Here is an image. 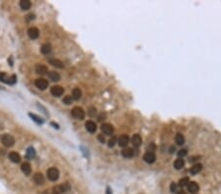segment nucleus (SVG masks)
<instances>
[{
	"mask_svg": "<svg viewBox=\"0 0 221 194\" xmlns=\"http://www.w3.org/2000/svg\"><path fill=\"white\" fill-rule=\"evenodd\" d=\"M0 81L2 83H5L8 84H14L17 81V77L15 75H12V76H8L5 73H0Z\"/></svg>",
	"mask_w": 221,
	"mask_h": 194,
	"instance_id": "nucleus-1",
	"label": "nucleus"
},
{
	"mask_svg": "<svg viewBox=\"0 0 221 194\" xmlns=\"http://www.w3.org/2000/svg\"><path fill=\"white\" fill-rule=\"evenodd\" d=\"M1 142L6 147H11L15 143V138L12 135H10V134H4L1 137Z\"/></svg>",
	"mask_w": 221,
	"mask_h": 194,
	"instance_id": "nucleus-2",
	"label": "nucleus"
},
{
	"mask_svg": "<svg viewBox=\"0 0 221 194\" xmlns=\"http://www.w3.org/2000/svg\"><path fill=\"white\" fill-rule=\"evenodd\" d=\"M47 177L51 181H55L59 177V171L56 168H50L47 170Z\"/></svg>",
	"mask_w": 221,
	"mask_h": 194,
	"instance_id": "nucleus-3",
	"label": "nucleus"
},
{
	"mask_svg": "<svg viewBox=\"0 0 221 194\" xmlns=\"http://www.w3.org/2000/svg\"><path fill=\"white\" fill-rule=\"evenodd\" d=\"M72 116L77 120H84L85 118V111L81 107H75L72 110Z\"/></svg>",
	"mask_w": 221,
	"mask_h": 194,
	"instance_id": "nucleus-4",
	"label": "nucleus"
},
{
	"mask_svg": "<svg viewBox=\"0 0 221 194\" xmlns=\"http://www.w3.org/2000/svg\"><path fill=\"white\" fill-rule=\"evenodd\" d=\"M36 87L38 88V89H40V90H44V89H46V87L48 86V81H46L45 79H36Z\"/></svg>",
	"mask_w": 221,
	"mask_h": 194,
	"instance_id": "nucleus-5",
	"label": "nucleus"
},
{
	"mask_svg": "<svg viewBox=\"0 0 221 194\" xmlns=\"http://www.w3.org/2000/svg\"><path fill=\"white\" fill-rule=\"evenodd\" d=\"M50 92H51V94L55 97H60L61 95L64 93V89H63V87L60 86V85H54V86H52L51 87Z\"/></svg>",
	"mask_w": 221,
	"mask_h": 194,
	"instance_id": "nucleus-6",
	"label": "nucleus"
},
{
	"mask_svg": "<svg viewBox=\"0 0 221 194\" xmlns=\"http://www.w3.org/2000/svg\"><path fill=\"white\" fill-rule=\"evenodd\" d=\"M155 159H156L155 154H154L153 152H151V151H147L146 154L144 155V161L146 162L147 164H152V163H154Z\"/></svg>",
	"mask_w": 221,
	"mask_h": 194,
	"instance_id": "nucleus-7",
	"label": "nucleus"
},
{
	"mask_svg": "<svg viewBox=\"0 0 221 194\" xmlns=\"http://www.w3.org/2000/svg\"><path fill=\"white\" fill-rule=\"evenodd\" d=\"M101 131H102V132L104 134H106V135H111L114 131V129H113V127H112V125L103 124L101 125Z\"/></svg>",
	"mask_w": 221,
	"mask_h": 194,
	"instance_id": "nucleus-8",
	"label": "nucleus"
},
{
	"mask_svg": "<svg viewBox=\"0 0 221 194\" xmlns=\"http://www.w3.org/2000/svg\"><path fill=\"white\" fill-rule=\"evenodd\" d=\"M118 144L119 146H121V147H126L129 142H130V138H129L128 135H126V134H123V135H121L120 137L118 138Z\"/></svg>",
	"mask_w": 221,
	"mask_h": 194,
	"instance_id": "nucleus-9",
	"label": "nucleus"
},
{
	"mask_svg": "<svg viewBox=\"0 0 221 194\" xmlns=\"http://www.w3.org/2000/svg\"><path fill=\"white\" fill-rule=\"evenodd\" d=\"M187 188H188L189 192L194 194V193H195V192H197V191H199L200 186H199V184H197V182L190 181V182H189V184L187 185Z\"/></svg>",
	"mask_w": 221,
	"mask_h": 194,
	"instance_id": "nucleus-10",
	"label": "nucleus"
},
{
	"mask_svg": "<svg viewBox=\"0 0 221 194\" xmlns=\"http://www.w3.org/2000/svg\"><path fill=\"white\" fill-rule=\"evenodd\" d=\"M34 181L36 184H38V185H41V184L44 183V177H43L42 173H36L34 175Z\"/></svg>",
	"mask_w": 221,
	"mask_h": 194,
	"instance_id": "nucleus-11",
	"label": "nucleus"
},
{
	"mask_svg": "<svg viewBox=\"0 0 221 194\" xmlns=\"http://www.w3.org/2000/svg\"><path fill=\"white\" fill-rule=\"evenodd\" d=\"M28 35H29L31 39H36L40 35V31L36 28H30L28 31Z\"/></svg>",
	"mask_w": 221,
	"mask_h": 194,
	"instance_id": "nucleus-12",
	"label": "nucleus"
},
{
	"mask_svg": "<svg viewBox=\"0 0 221 194\" xmlns=\"http://www.w3.org/2000/svg\"><path fill=\"white\" fill-rule=\"evenodd\" d=\"M122 156H123L124 158H128V159L132 158V157L134 156V150L130 147L124 148V149L122 150Z\"/></svg>",
	"mask_w": 221,
	"mask_h": 194,
	"instance_id": "nucleus-13",
	"label": "nucleus"
},
{
	"mask_svg": "<svg viewBox=\"0 0 221 194\" xmlns=\"http://www.w3.org/2000/svg\"><path fill=\"white\" fill-rule=\"evenodd\" d=\"M86 129L89 132L93 133V132H95L97 127H96V124L94 122H93V121H87L86 123Z\"/></svg>",
	"mask_w": 221,
	"mask_h": 194,
	"instance_id": "nucleus-14",
	"label": "nucleus"
},
{
	"mask_svg": "<svg viewBox=\"0 0 221 194\" xmlns=\"http://www.w3.org/2000/svg\"><path fill=\"white\" fill-rule=\"evenodd\" d=\"M36 74L43 76V75L48 74V68L46 66H43V65H38L36 67Z\"/></svg>",
	"mask_w": 221,
	"mask_h": 194,
	"instance_id": "nucleus-15",
	"label": "nucleus"
},
{
	"mask_svg": "<svg viewBox=\"0 0 221 194\" xmlns=\"http://www.w3.org/2000/svg\"><path fill=\"white\" fill-rule=\"evenodd\" d=\"M9 159H10L13 163H20L21 162V156L19 153H17V152L9 153Z\"/></svg>",
	"mask_w": 221,
	"mask_h": 194,
	"instance_id": "nucleus-16",
	"label": "nucleus"
},
{
	"mask_svg": "<svg viewBox=\"0 0 221 194\" xmlns=\"http://www.w3.org/2000/svg\"><path fill=\"white\" fill-rule=\"evenodd\" d=\"M21 170H22V172L26 175H29L30 173H32V167L29 163H24L21 166Z\"/></svg>",
	"mask_w": 221,
	"mask_h": 194,
	"instance_id": "nucleus-17",
	"label": "nucleus"
},
{
	"mask_svg": "<svg viewBox=\"0 0 221 194\" xmlns=\"http://www.w3.org/2000/svg\"><path fill=\"white\" fill-rule=\"evenodd\" d=\"M132 143H133V145H134L135 147H140L141 144H142V137H141V135H139V134H135V135L132 137Z\"/></svg>",
	"mask_w": 221,
	"mask_h": 194,
	"instance_id": "nucleus-18",
	"label": "nucleus"
},
{
	"mask_svg": "<svg viewBox=\"0 0 221 194\" xmlns=\"http://www.w3.org/2000/svg\"><path fill=\"white\" fill-rule=\"evenodd\" d=\"M202 169V164H195V165L190 169V173H192V175H197V173H199L200 172H201Z\"/></svg>",
	"mask_w": 221,
	"mask_h": 194,
	"instance_id": "nucleus-19",
	"label": "nucleus"
},
{
	"mask_svg": "<svg viewBox=\"0 0 221 194\" xmlns=\"http://www.w3.org/2000/svg\"><path fill=\"white\" fill-rule=\"evenodd\" d=\"M184 166H185V161L183 160V158H178L174 162V168L176 170H181Z\"/></svg>",
	"mask_w": 221,
	"mask_h": 194,
	"instance_id": "nucleus-20",
	"label": "nucleus"
},
{
	"mask_svg": "<svg viewBox=\"0 0 221 194\" xmlns=\"http://www.w3.org/2000/svg\"><path fill=\"white\" fill-rule=\"evenodd\" d=\"M40 51H41V53L42 54L47 55V54H49L50 52H51V45L48 44V43H45V44H43L42 46H41Z\"/></svg>",
	"mask_w": 221,
	"mask_h": 194,
	"instance_id": "nucleus-21",
	"label": "nucleus"
},
{
	"mask_svg": "<svg viewBox=\"0 0 221 194\" xmlns=\"http://www.w3.org/2000/svg\"><path fill=\"white\" fill-rule=\"evenodd\" d=\"M48 77L52 81H58L60 79V75L57 72H49L48 73Z\"/></svg>",
	"mask_w": 221,
	"mask_h": 194,
	"instance_id": "nucleus-22",
	"label": "nucleus"
},
{
	"mask_svg": "<svg viewBox=\"0 0 221 194\" xmlns=\"http://www.w3.org/2000/svg\"><path fill=\"white\" fill-rule=\"evenodd\" d=\"M82 97V91L80 88H74L72 91V98L75 100H79Z\"/></svg>",
	"mask_w": 221,
	"mask_h": 194,
	"instance_id": "nucleus-23",
	"label": "nucleus"
},
{
	"mask_svg": "<svg viewBox=\"0 0 221 194\" xmlns=\"http://www.w3.org/2000/svg\"><path fill=\"white\" fill-rule=\"evenodd\" d=\"M175 141L178 145H183L185 143V136L182 133H177L175 136Z\"/></svg>",
	"mask_w": 221,
	"mask_h": 194,
	"instance_id": "nucleus-24",
	"label": "nucleus"
},
{
	"mask_svg": "<svg viewBox=\"0 0 221 194\" xmlns=\"http://www.w3.org/2000/svg\"><path fill=\"white\" fill-rule=\"evenodd\" d=\"M31 6H32V3L29 0H22V1L20 2V7L22 8L23 10H29V9L31 8Z\"/></svg>",
	"mask_w": 221,
	"mask_h": 194,
	"instance_id": "nucleus-25",
	"label": "nucleus"
},
{
	"mask_svg": "<svg viewBox=\"0 0 221 194\" xmlns=\"http://www.w3.org/2000/svg\"><path fill=\"white\" fill-rule=\"evenodd\" d=\"M49 63L51 64L52 66H54V67H56V68H63V63L61 62L60 60H57V59H51V60L49 61Z\"/></svg>",
	"mask_w": 221,
	"mask_h": 194,
	"instance_id": "nucleus-26",
	"label": "nucleus"
},
{
	"mask_svg": "<svg viewBox=\"0 0 221 194\" xmlns=\"http://www.w3.org/2000/svg\"><path fill=\"white\" fill-rule=\"evenodd\" d=\"M36 156V150L34 147H29L27 150V157L29 159H33Z\"/></svg>",
	"mask_w": 221,
	"mask_h": 194,
	"instance_id": "nucleus-27",
	"label": "nucleus"
},
{
	"mask_svg": "<svg viewBox=\"0 0 221 194\" xmlns=\"http://www.w3.org/2000/svg\"><path fill=\"white\" fill-rule=\"evenodd\" d=\"M189 182H190V179H189L188 177H185L179 180V186H181V187L187 186L189 184Z\"/></svg>",
	"mask_w": 221,
	"mask_h": 194,
	"instance_id": "nucleus-28",
	"label": "nucleus"
},
{
	"mask_svg": "<svg viewBox=\"0 0 221 194\" xmlns=\"http://www.w3.org/2000/svg\"><path fill=\"white\" fill-rule=\"evenodd\" d=\"M29 116H30V117H31L32 119H33V120L34 121V122H36V123H38V124H42V123H43V121L42 120H41V119L40 118V117H38V116H36V115H34V114H32V113H30L29 114Z\"/></svg>",
	"mask_w": 221,
	"mask_h": 194,
	"instance_id": "nucleus-29",
	"label": "nucleus"
},
{
	"mask_svg": "<svg viewBox=\"0 0 221 194\" xmlns=\"http://www.w3.org/2000/svg\"><path fill=\"white\" fill-rule=\"evenodd\" d=\"M117 141H118L117 138L115 137V136H112V137L109 139V141H108V146H109V147H114L115 144L117 143Z\"/></svg>",
	"mask_w": 221,
	"mask_h": 194,
	"instance_id": "nucleus-30",
	"label": "nucleus"
},
{
	"mask_svg": "<svg viewBox=\"0 0 221 194\" xmlns=\"http://www.w3.org/2000/svg\"><path fill=\"white\" fill-rule=\"evenodd\" d=\"M63 190H62L61 185H57L53 187V194H62Z\"/></svg>",
	"mask_w": 221,
	"mask_h": 194,
	"instance_id": "nucleus-31",
	"label": "nucleus"
},
{
	"mask_svg": "<svg viewBox=\"0 0 221 194\" xmlns=\"http://www.w3.org/2000/svg\"><path fill=\"white\" fill-rule=\"evenodd\" d=\"M187 154H188L187 149H181V150H179V152H178L179 158H183V157L187 156Z\"/></svg>",
	"mask_w": 221,
	"mask_h": 194,
	"instance_id": "nucleus-32",
	"label": "nucleus"
},
{
	"mask_svg": "<svg viewBox=\"0 0 221 194\" xmlns=\"http://www.w3.org/2000/svg\"><path fill=\"white\" fill-rule=\"evenodd\" d=\"M63 103L66 105H70L72 103V97L71 96H65L63 98Z\"/></svg>",
	"mask_w": 221,
	"mask_h": 194,
	"instance_id": "nucleus-33",
	"label": "nucleus"
},
{
	"mask_svg": "<svg viewBox=\"0 0 221 194\" xmlns=\"http://www.w3.org/2000/svg\"><path fill=\"white\" fill-rule=\"evenodd\" d=\"M61 187L63 192H65V191H68L69 189H70V184H69L68 182H65L64 184H61Z\"/></svg>",
	"mask_w": 221,
	"mask_h": 194,
	"instance_id": "nucleus-34",
	"label": "nucleus"
},
{
	"mask_svg": "<svg viewBox=\"0 0 221 194\" xmlns=\"http://www.w3.org/2000/svg\"><path fill=\"white\" fill-rule=\"evenodd\" d=\"M96 114V109L94 108V107H91V108H89V115L91 116V117H94Z\"/></svg>",
	"mask_w": 221,
	"mask_h": 194,
	"instance_id": "nucleus-35",
	"label": "nucleus"
},
{
	"mask_svg": "<svg viewBox=\"0 0 221 194\" xmlns=\"http://www.w3.org/2000/svg\"><path fill=\"white\" fill-rule=\"evenodd\" d=\"M170 190H171V192H176L177 191V184L174 183V182H172L171 185H170Z\"/></svg>",
	"mask_w": 221,
	"mask_h": 194,
	"instance_id": "nucleus-36",
	"label": "nucleus"
},
{
	"mask_svg": "<svg viewBox=\"0 0 221 194\" xmlns=\"http://www.w3.org/2000/svg\"><path fill=\"white\" fill-rule=\"evenodd\" d=\"M105 118H106V115L103 114V113H101L100 115L98 116V121H99V122H102L103 120H105Z\"/></svg>",
	"mask_w": 221,
	"mask_h": 194,
	"instance_id": "nucleus-37",
	"label": "nucleus"
},
{
	"mask_svg": "<svg viewBox=\"0 0 221 194\" xmlns=\"http://www.w3.org/2000/svg\"><path fill=\"white\" fill-rule=\"evenodd\" d=\"M97 139L100 141L101 143H104L105 142V138H104V136H103L102 134H99V135L97 136Z\"/></svg>",
	"mask_w": 221,
	"mask_h": 194,
	"instance_id": "nucleus-38",
	"label": "nucleus"
},
{
	"mask_svg": "<svg viewBox=\"0 0 221 194\" xmlns=\"http://www.w3.org/2000/svg\"><path fill=\"white\" fill-rule=\"evenodd\" d=\"M199 159H200L199 156H197H197H194V157H192L191 159H189V161H190L191 163H193V162H195V161H197Z\"/></svg>",
	"mask_w": 221,
	"mask_h": 194,
	"instance_id": "nucleus-39",
	"label": "nucleus"
},
{
	"mask_svg": "<svg viewBox=\"0 0 221 194\" xmlns=\"http://www.w3.org/2000/svg\"><path fill=\"white\" fill-rule=\"evenodd\" d=\"M106 194H112V191H111V189H110V187H107V189H106Z\"/></svg>",
	"mask_w": 221,
	"mask_h": 194,
	"instance_id": "nucleus-40",
	"label": "nucleus"
},
{
	"mask_svg": "<svg viewBox=\"0 0 221 194\" xmlns=\"http://www.w3.org/2000/svg\"><path fill=\"white\" fill-rule=\"evenodd\" d=\"M51 125H54V127H55V129H59V125H57V124H55V123H53V122H52V123H51Z\"/></svg>",
	"mask_w": 221,
	"mask_h": 194,
	"instance_id": "nucleus-41",
	"label": "nucleus"
},
{
	"mask_svg": "<svg viewBox=\"0 0 221 194\" xmlns=\"http://www.w3.org/2000/svg\"><path fill=\"white\" fill-rule=\"evenodd\" d=\"M177 194H187V193H186L185 190H180V191H178V192H177Z\"/></svg>",
	"mask_w": 221,
	"mask_h": 194,
	"instance_id": "nucleus-42",
	"label": "nucleus"
},
{
	"mask_svg": "<svg viewBox=\"0 0 221 194\" xmlns=\"http://www.w3.org/2000/svg\"><path fill=\"white\" fill-rule=\"evenodd\" d=\"M173 151H175V148L171 147V148H170V153H173Z\"/></svg>",
	"mask_w": 221,
	"mask_h": 194,
	"instance_id": "nucleus-43",
	"label": "nucleus"
},
{
	"mask_svg": "<svg viewBox=\"0 0 221 194\" xmlns=\"http://www.w3.org/2000/svg\"><path fill=\"white\" fill-rule=\"evenodd\" d=\"M44 194H48V193H47V192H46V193H44Z\"/></svg>",
	"mask_w": 221,
	"mask_h": 194,
	"instance_id": "nucleus-44",
	"label": "nucleus"
}]
</instances>
